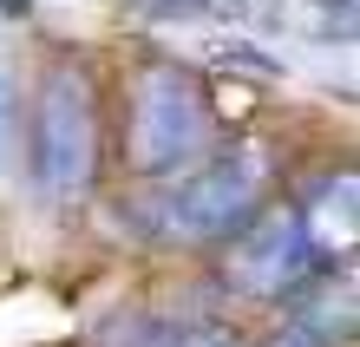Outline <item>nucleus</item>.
Wrapping results in <instances>:
<instances>
[{
    "label": "nucleus",
    "instance_id": "obj_2",
    "mask_svg": "<svg viewBox=\"0 0 360 347\" xmlns=\"http://www.w3.org/2000/svg\"><path fill=\"white\" fill-rule=\"evenodd\" d=\"M210 151V105L203 85L184 66L158 59V66L138 72L131 92V170L144 177H171V170H190Z\"/></svg>",
    "mask_w": 360,
    "mask_h": 347
},
{
    "label": "nucleus",
    "instance_id": "obj_4",
    "mask_svg": "<svg viewBox=\"0 0 360 347\" xmlns=\"http://www.w3.org/2000/svg\"><path fill=\"white\" fill-rule=\"evenodd\" d=\"M314 236L302 223V210H269L249 236H236L229 249V282L243 295H295L314 275Z\"/></svg>",
    "mask_w": 360,
    "mask_h": 347
},
{
    "label": "nucleus",
    "instance_id": "obj_8",
    "mask_svg": "<svg viewBox=\"0 0 360 347\" xmlns=\"http://www.w3.org/2000/svg\"><path fill=\"white\" fill-rule=\"evenodd\" d=\"M151 13H164V20H190V13H203L210 0H144Z\"/></svg>",
    "mask_w": 360,
    "mask_h": 347
},
{
    "label": "nucleus",
    "instance_id": "obj_7",
    "mask_svg": "<svg viewBox=\"0 0 360 347\" xmlns=\"http://www.w3.org/2000/svg\"><path fill=\"white\" fill-rule=\"evenodd\" d=\"M13 112H20V92H13V72L0 59V170L13 164Z\"/></svg>",
    "mask_w": 360,
    "mask_h": 347
},
{
    "label": "nucleus",
    "instance_id": "obj_5",
    "mask_svg": "<svg viewBox=\"0 0 360 347\" xmlns=\"http://www.w3.org/2000/svg\"><path fill=\"white\" fill-rule=\"evenodd\" d=\"M112 347H243L217 321H177V315H138L112 334Z\"/></svg>",
    "mask_w": 360,
    "mask_h": 347
},
{
    "label": "nucleus",
    "instance_id": "obj_3",
    "mask_svg": "<svg viewBox=\"0 0 360 347\" xmlns=\"http://www.w3.org/2000/svg\"><path fill=\"white\" fill-rule=\"evenodd\" d=\"M98 164V105H92V79L79 66H53L39 85V118H33V170L46 203H72L86 197Z\"/></svg>",
    "mask_w": 360,
    "mask_h": 347
},
{
    "label": "nucleus",
    "instance_id": "obj_1",
    "mask_svg": "<svg viewBox=\"0 0 360 347\" xmlns=\"http://www.w3.org/2000/svg\"><path fill=\"white\" fill-rule=\"evenodd\" d=\"M269 190V151L262 144H229L217 158H197L184 177L158 197V229L184 243H217L236 223L262 210Z\"/></svg>",
    "mask_w": 360,
    "mask_h": 347
},
{
    "label": "nucleus",
    "instance_id": "obj_9",
    "mask_svg": "<svg viewBox=\"0 0 360 347\" xmlns=\"http://www.w3.org/2000/svg\"><path fill=\"white\" fill-rule=\"evenodd\" d=\"M0 7H7V13H27V7H33V0H0Z\"/></svg>",
    "mask_w": 360,
    "mask_h": 347
},
{
    "label": "nucleus",
    "instance_id": "obj_6",
    "mask_svg": "<svg viewBox=\"0 0 360 347\" xmlns=\"http://www.w3.org/2000/svg\"><path fill=\"white\" fill-rule=\"evenodd\" d=\"M314 249H347L354 243V177H334L321 190V203H314V216H302Z\"/></svg>",
    "mask_w": 360,
    "mask_h": 347
}]
</instances>
